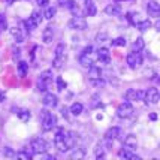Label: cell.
<instances>
[{"mask_svg": "<svg viewBox=\"0 0 160 160\" xmlns=\"http://www.w3.org/2000/svg\"><path fill=\"white\" fill-rule=\"evenodd\" d=\"M28 18L33 21V22H35L38 27L41 26V22H42V14L39 12V11H33V12H32V15H30Z\"/></svg>", "mask_w": 160, "mask_h": 160, "instance_id": "obj_27", "label": "cell"}, {"mask_svg": "<svg viewBox=\"0 0 160 160\" xmlns=\"http://www.w3.org/2000/svg\"><path fill=\"white\" fill-rule=\"evenodd\" d=\"M39 117H41V124L43 132H49L57 126V117L52 112H49L48 109H42Z\"/></svg>", "mask_w": 160, "mask_h": 160, "instance_id": "obj_1", "label": "cell"}, {"mask_svg": "<svg viewBox=\"0 0 160 160\" xmlns=\"http://www.w3.org/2000/svg\"><path fill=\"white\" fill-rule=\"evenodd\" d=\"M96 106H100V102H99L98 98L94 96V98H93V100H91V108H96Z\"/></svg>", "mask_w": 160, "mask_h": 160, "instance_id": "obj_40", "label": "cell"}, {"mask_svg": "<svg viewBox=\"0 0 160 160\" xmlns=\"http://www.w3.org/2000/svg\"><path fill=\"white\" fill-rule=\"evenodd\" d=\"M36 2H38L39 6H47V5H49V0H36Z\"/></svg>", "mask_w": 160, "mask_h": 160, "instance_id": "obj_42", "label": "cell"}, {"mask_svg": "<svg viewBox=\"0 0 160 160\" xmlns=\"http://www.w3.org/2000/svg\"><path fill=\"white\" fill-rule=\"evenodd\" d=\"M14 2H15V0H6V3H8V5H12Z\"/></svg>", "mask_w": 160, "mask_h": 160, "instance_id": "obj_47", "label": "cell"}, {"mask_svg": "<svg viewBox=\"0 0 160 160\" xmlns=\"http://www.w3.org/2000/svg\"><path fill=\"white\" fill-rule=\"evenodd\" d=\"M111 43L114 45V47H124L126 45V38H117V39L111 41Z\"/></svg>", "mask_w": 160, "mask_h": 160, "instance_id": "obj_36", "label": "cell"}, {"mask_svg": "<svg viewBox=\"0 0 160 160\" xmlns=\"http://www.w3.org/2000/svg\"><path fill=\"white\" fill-rule=\"evenodd\" d=\"M93 85H96V87H103L105 85V81L103 78H99V79H94V81H90Z\"/></svg>", "mask_w": 160, "mask_h": 160, "instance_id": "obj_39", "label": "cell"}, {"mask_svg": "<svg viewBox=\"0 0 160 160\" xmlns=\"http://www.w3.org/2000/svg\"><path fill=\"white\" fill-rule=\"evenodd\" d=\"M120 133H121V129H120V127H111L108 132L105 133V139H108V141L117 139L120 136Z\"/></svg>", "mask_w": 160, "mask_h": 160, "instance_id": "obj_20", "label": "cell"}, {"mask_svg": "<svg viewBox=\"0 0 160 160\" xmlns=\"http://www.w3.org/2000/svg\"><path fill=\"white\" fill-rule=\"evenodd\" d=\"M52 38H54V28L51 27V26L45 27L43 33H42V39H43V42H45V43H49V42L52 41Z\"/></svg>", "mask_w": 160, "mask_h": 160, "instance_id": "obj_21", "label": "cell"}, {"mask_svg": "<svg viewBox=\"0 0 160 160\" xmlns=\"http://www.w3.org/2000/svg\"><path fill=\"white\" fill-rule=\"evenodd\" d=\"M8 27V21H6V17L5 15L0 14V33L5 32V28Z\"/></svg>", "mask_w": 160, "mask_h": 160, "instance_id": "obj_37", "label": "cell"}, {"mask_svg": "<svg viewBox=\"0 0 160 160\" xmlns=\"http://www.w3.org/2000/svg\"><path fill=\"white\" fill-rule=\"evenodd\" d=\"M84 156H85V151L82 148H75L73 147V151L70 153V159H84Z\"/></svg>", "mask_w": 160, "mask_h": 160, "instance_id": "obj_29", "label": "cell"}, {"mask_svg": "<svg viewBox=\"0 0 160 160\" xmlns=\"http://www.w3.org/2000/svg\"><path fill=\"white\" fill-rule=\"evenodd\" d=\"M135 26H138V28H139L141 32H145V30H148V28L151 27V21L150 20H144V21H138Z\"/></svg>", "mask_w": 160, "mask_h": 160, "instance_id": "obj_31", "label": "cell"}, {"mask_svg": "<svg viewBox=\"0 0 160 160\" xmlns=\"http://www.w3.org/2000/svg\"><path fill=\"white\" fill-rule=\"evenodd\" d=\"M105 145L103 144H99L98 147H96V150H94V154H96V159H103L105 157Z\"/></svg>", "mask_w": 160, "mask_h": 160, "instance_id": "obj_32", "label": "cell"}, {"mask_svg": "<svg viewBox=\"0 0 160 160\" xmlns=\"http://www.w3.org/2000/svg\"><path fill=\"white\" fill-rule=\"evenodd\" d=\"M52 82V72L51 70H45L42 72L39 78H38V90L39 91H47L49 85Z\"/></svg>", "mask_w": 160, "mask_h": 160, "instance_id": "obj_3", "label": "cell"}, {"mask_svg": "<svg viewBox=\"0 0 160 160\" xmlns=\"http://www.w3.org/2000/svg\"><path fill=\"white\" fill-rule=\"evenodd\" d=\"M124 145L129 147V148H132V150H135V148L138 147L136 136H135V135H129V136H126V138H124Z\"/></svg>", "mask_w": 160, "mask_h": 160, "instance_id": "obj_24", "label": "cell"}, {"mask_svg": "<svg viewBox=\"0 0 160 160\" xmlns=\"http://www.w3.org/2000/svg\"><path fill=\"white\" fill-rule=\"evenodd\" d=\"M5 98H6V93H5V91H0V102H3Z\"/></svg>", "mask_w": 160, "mask_h": 160, "instance_id": "obj_45", "label": "cell"}, {"mask_svg": "<svg viewBox=\"0 0 160 160\" xmlns=\"http://www.w3.org/2000/svg\"><path fill=\"white\" fill-rule=\"evenodd\" d=\"M144 99H145V102L147 103H159V100H160V94H159V90L157 88H148V90L145 91V96H144Z\"/></svg>", "mask_w": 160, "mask_h": 160, "instance_id": "obj_11", "label": "cell"}, {"mask_svg": "<svg viewBox=\"0 0 160 160\" xmlns=\"http://www.w3.org/2000/svg\"><path fill=\"white\" fill-rule=\"evenodd\" d=\"M144 96H145V93L144 91H139V90H127L124 93V98L126 100H129V102H138V100H144Z\"/></svg>", "mask_w": 160, "mask_h": 160, "instance_id": "obj_12", "label": "cell"}, {"mask_svg": "<svg viewBox=\"0 0 160 160\" xmlns=\"http://www.w3.org/2000/svg\"><path fill=\"white\" fill-rule=\"evenodd\" d=\"M42 103L45 105L47 108H56L58 105V98L56 94H52V93H47L43 96V99H42Z\"/></svg>", "mask_w": 160, "mask_h": 160, "instance_id": "obj_15", "label": "cell"}, {"mask_svg": "<svg viewBox=\"0 0 160 160\" xmlns=\"http://www.w3.org/2000/svg\"><path fill=\"white\" fill-rule=\"evenodd\" d=\"M68 27L72 30H85L87 28V20L81 15H75L72 20L68 22Z\"/></svg>", "mask_w": 160, "mask_h": 160, "instance_id": "obj_7", "label": "cell"}, {"mask_svg": "<svg viewBox=\"0 0 160 160\" xmlns=\"http://www.w3.org/2000/svg\"><path fill=\"white\" fill-rule=\"evenodd\" d=\"M64 133H66L64 129H58L56 133V136H54V145H56V148L58 151H62V153L68 151L66 147H64Z\"/></svg>", "mask_w": 160, "mask_h": 160, "instance_id": "obj_9", "label": "cell"}, {"mask_svg": "<svg viewBox=\"0 0 160 160\" xmlns=\"http://www.w3.org/2000/svg\"><path fill=\"white\" fill-rule=\"evenodd\" d=\"M84 2H87V0H84Z\"/></svg>", "mask_w": 160, "mask_h": 160, "instance_id": "obj_49", "label": "cell"}, {"mask_svg": "<svg viewBox=\"0 0 160 160\" xmlns=\"http://www.w3.org/2000/svg\"><path fill=\"white\" fill-rule=\"evenodd\" d=\"M11 35L14 36L17 43H21V42L26 41V38H27V30L26 28H21V27H14V28H11Z\"/></svg>", "mask_w": 160, "mask_h": 160, "instance_id": "obj_13", "label": "cell"}, {"mask_svg": "<svg viewBox=\"0 0 160 160\" xmlns=\"http://www.w3.org/2000/svg\"><path fill=\"white\" fill-rule=\"evenodd\" d=\"M126 62H127V64H129V68H130V69H138L141 64H142V56H141L139 52L132 51V52H129V54H127Z\"/></svg>", "mask_w": 160, "mask_h": 160, "instance_id": "obj_8", "label": "cell"}, {"mask_svg": "<svg viewBox=\"0 0 160 160\" xmlns=\"http://www.w3.org/2000/svg\"><path fill=\"white\" fill-rule=\"evenodd\" d=\"M105 12L108 15H112V17H117L123 12V8L120 6L118 3H114V5H108V6L105 8Z\"/></svg>", "mask_w": 160, "mask_h": 160, "instance_id": "obj_19", "label": "cell"}, {"mask_svg": "<svg viewBox=\"0 0 160 160\" xmlns=\"http://www.w3.org/2000/svg\"><path fill=\"white\" fill-rule=\"evenodd\" d=\"M30 150H32L33 154H43L47 153V150H48V144H47V141L42 139V138H36V139L32 141Z\"/></svg>", "mask_w": 160, "mask_h": 160, "instance_id": "obj_6", "label": "cell"}, {"mask_svg": "<svg viewBox=\"0 0 160 160\" xmlns=\"http://www.w3.org/2000/svg\"><path fill=\"white\" fill-rule=\"evenodd\" d=\"M96 12H98V8L93 3V0H87L85 2V14L88 15V17H94Z\"/></svg>", "mask_w": 160, "mask_h": 160, "instance_id": "obj_23", "label": "cell"}, {"mask_svg": "<svg viewBox=\"0 0 160 160\" xmlns=\"http://www.w3.org/2000/svg\"><path fill=\"white\" fill-rule=\"evenodd\" d=\"M88 69H90V72H88V79H90V81H94V79L102 78V70H100V68L91 66V68H88Z\"/></svg>", "mask_w": 160, "mask_h": 160, "instance_id": "obj_22", "label": "cell"}, {"mask_svg": "<svg viewBox=\"0 0 160 160\" xmlns=\"http://www.w3.org/2000/svg\"><path fill=\"white\" fill-rule=\"evenodd\" d=\"M118 157L120 159H132V160H141L136 154H135V150L129 148V147L123 145V148L118 151Z\"/></svg>", "mask_w": 160, "mask_h": 160, "instance_id": "obj_14", "label": "cell"}, {"mask_svg": "<svg viewBox=\"0 0 160 160\" xmlns=\"http://www.w3.org/2000/svg\"><path fill=\"white\" fill-rule=\"evenodd\" d=\"M27 72H28V63H26V62L18 63V73H20V77L24 78L27 75Z\"/></svg>", "mask_w": 160, "mask_h": 160, "instance_id": "obj_28", "label": "cell"}, {"mask_svg": "<svg viewBox=\"0 0 160 160\" xmlns=\"http://www.w3.org/2000/svg\"><path fill=\"white\" fill-rule=\"evenodd\" d=\"M17 157L18 159H24V160H30L33 157V154L28 153V151H20V153H17Z\"/></svg>", "mask_w": 160, "mask_h": 160, "instance_id": "obj_35", "label": "cell"}, {"mask_svg": "<svg viewBox=\"0 0 160 160\" xmlns=\"http://www.w3.org/2000/svg\"><path fill=\"white\" fill-rule=\"evenodd\" d=\"M105 38H106V33H102V35H98V36H96V41H98V42H102Z\"/></svg>", "mask_w": 160, "mask_h": 160, "instance_id": "obj_43", "label": "cell"}, {"mask_svg": "<svg viewBox=\"0 0 160 160\" xmlns=\"http://www.w3.org/2000/svg\"><path fill=\"white\" fill-rule=\"evenodd\" d=\"M54 15H56V8L49 6V8H47V11H45L43 17H45L47 20H52V18H54Z\"/></svg>", "mask_w": 160, "mask_h": 160, "instance_id": "obj_34", "label": "cell"}, {"mask_svg": "<svg viewBox=\"0 0 160 160\" xmlns=\"http://www.w3.org/2000/svg\"><path fill=\"white\" fill-rule=\"evenodd\" d=\"M98 58L102 63L108 64V63L111 62V52H109V49L108 48H99L98 49Z\"/></svg>", "mask_w": 160, "mask_h": 160, "instance_id": "obj_18", "label": "cell"}, {"mask_svg": "<svg viewBox=\"0 0 160 160\" xmlns=\"http://www.w3.org/2000/svg\"><path fill=\"white\" fill-rule=\"evenodd\" d=\"M147 12H148L150 17H153V18H159L160 5H157L156 2H148V3H147Z\"/></svg>", "mask_w": 160, "mask_h": 160, "instance_id": "obj_17", "label": "cell"}, {"mask_svg": "<svg viewBox=\"0 0 160 160\" xmlns=\"http://www.w3.org/2000/svg\"><path fill=\"white\" fill-rule=\"evenodd\" d=\"M82 109H84L82 103H79V102H75V103L70 106V114H72V115H79V114L82 112Z\"/></svg>", "mask_w": 160, "mask_h": 160, "instance_id": "obj_30", "label": "cell"}, {"mask_svg": "<svg viewBox=\"0 0 160 160\" xmlns=\"http://www.w3.org/2000/svg\"><path fill=\"white\" fill-rule=\"evenodd\" d=\"M133 114H135V109H133V106H132V102H129V100L123 102L117 108V115H118L120 118H124V120L130 118V117H133Z\"/></svg>", "mask_w": 160, "mask_h": 160, "instance_id": "obj_5", "label": "cell"}, {"mask_svg": "<svg viewBox=\"0 0 160 160\" xmlns=\"http://www.w3.org/2000/svg\"><path fill=\"white\" fill-rule=\"evenodd\" d=\"M15 114H17V115L20 117V120H22V121H28L30 117H32V114H30L28 109H17Z\"/></svg>", "mask_w": 160, "mask_h": 160, "instance_id": "obj_25", "label": "cell"}, {"mask_svg": "<svg viewBox=\"0 0 160 160\" xmlns=\"http://www.w3.org/2000/svg\"><path fill=\"white\" fill-rule=\"evenodd\" d=\"M150 120H153V121L154 120H157V114H154V112L153 114H150Z\"/></svg>", "mask_w": 160, "mask_h": 160, "instance_id": "obj_46", "label": "cell"}, {"mask_svg": "<svg viewBox=\"0 0 160 160\" xmlns=\"http://www.w3.org/2000/svg\"><path fill=\"white\" fill-rule=\"evenodd\" d=\"M94 63V54H93V47H85L79 56V64L84 68H91Z\"/></svg>", "mask_w": 160, "mask_h": 160, "instance_id": "obj_2", "label": "cell"}, {"mask_svg": "<svg viewBox=\"0 0 160 160\" xmlns=\"http://www.w3.org/2000/svg\"><path fill=\"white\" fill-rule=\"evenodd\" d=\"M66 85H68V84H66V81H64V79H63L62 77L57 78V88H58V90L63 91L64 88H66Z\"/></svg>", "mask_w": 160, "mask_h": 160, "instance_id": "obj_38", "label": "cell"}, {"mask_svg": "<svg viewBox=\"0 0 160 160\" xmlns=\"http://www.w3.org/2000/svg\"><path fill=\"white\" fill-rule=\"evenodd\" d=\"M3 154H5V157H8V159H14V157H17V153H15L11 147H5V148H3Z\"/></svg>", "mask_w": 160, "mask_h": 160, "instance_id": "obj_33", "label": "cell"}, {"mask_svg": "<svg viewBox=\"0 0 160 160\" xmlns=\"http://www.w3.org/2000/svg\"><path fill=\"white\" fill-rule=\"evenodd\" d=\"M12 52H14V54H12V57H14V60H17V58H20V56H21L20 52H21V51H20V49H18V48H17V49H14Z\"/></svg>", "mask_w": 160, "mask_h": 160, "instance_id": "obj_41", "label": "cell"}, {"mask_svg": "<svg viewBox=\"0 0 160 160\" xmlns=\"http://www.w3.org/2000/svg\"><path fill=\"white\" fill-rule=\"evenodd\" d=\"M62 115L63 117H68V108H66V106H63L62 108Z\"/></svg>", "mask_w": 160, "mask_h": 160, "instance_id": "obj_44", "label": "cell"}, {"mask_svg": "<svg viewBox=\"0 0 160 160\" xmlns=\"http://www.w3.org/2000/svg\"><path fill=\"white\" fill-rule=\"evenodd\" d=\"M115 2H133V0H115Z\"/></svg>", "mask_w": 160, "mask_h": 160, "instance_id": "obj_48", "label": "cell"}, {"mask_svg": "<svg viewBox=\"0 0 160 160\" xmlns=\"http://www.w3.org/2000/svg\"><path fill=\"white\" fill-rule=\"evenodd\" d=\"M77 142H78V133L69 132L64 133V147H66V150H72L73 147H77Z\"/></svg>", "mask_w": 160, "mask_h": 160, "instance_id": "obj_10", "label": "cell"}, {"mask_svg": "<svg viewBox=\"0 0 160 160\" xmlns=\"http://www.w3.org/2000/svg\"><path fill=\"white\" fill-rule=\"evenodd\" d=\"M66 62V47H64V43H58L56 48V54H54V68L56 69H60L63 64Z\"/></svg>", "mask_w": 160, "mask_h": 160, "instance_id": "obj_4", "label": "cell"}, {"mask_svg": "<svg viewBox=\"0 0 160 160\" xmlns=\"http://www.w3.org/2000/svg\"><path fill=\"white\" fill-rule=\"evenodd\" d=\"M144 47H145V42H144V38H138L136 41L133 42V51L135 52H139V51H142L144 49Z\"/></svg>", "mask_w": 160, "mask_h": 160, "instance_id": "obj_26", "label": "cell"}, {"mask_svg": "<svg viewBox=\"0 0 160 160\" xmlns=\"http://www.w3.org/2000/svg\"><path fill=\"white\" fill-rule=\"evenodd\" d=\"M57 3H58V6L69 9L70 12H73L75 15L79 12V9H78V6H77V3H75L73 0H57Z\"/></svg>", "mask_w": 160, "mask_h": 160, "instance_id": "obj_16", "label": "cell"}]
</instances>
